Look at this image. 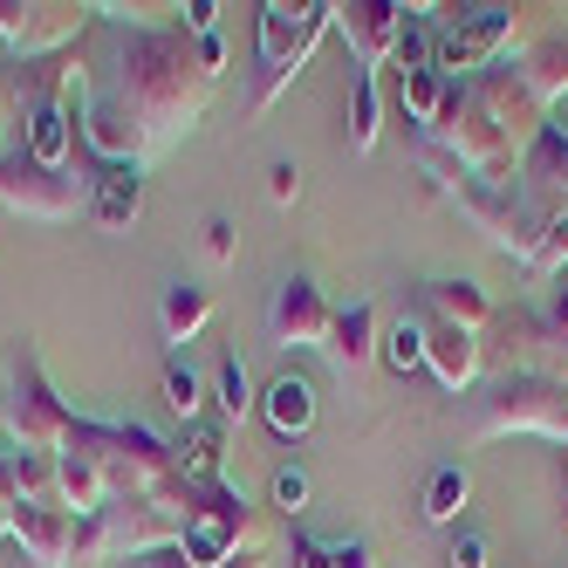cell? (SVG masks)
Segmentation results:
<instances>
[{"mask_svg":"<svg viewBox=\"0 0 568 568\" xmlns=\"http://www.w3.org/2000/svg\"><path fill=\"white\" fill-rule=\"evenodd\" d=\"M226 69L220 34H185V28H116L110 49L75 69L69 83V116L83 124V144L103 165H158L179 151L199 116L213 103V83Z\"/></svg>","mask_w":568,"mask_h":568,"instance_id":"cell-1","label":"cell"},{"mask_svg":"<svg viewBox=\"0 0 568 568\" xmlns=\"http://www.w3.org/2000/svg\"><path fill=\"white\" fill-rule=\"evenodd\" d=\"M69 453H83V459L103 473L110 500L165 494V486L179 479V445H172V438H158V432L138 425V418H75Z\"/></svg>","mask_w":568,"mask_h":568,"instance_id":"cell-2","label":"cell"},{"mask_svg":"<svg viewBox=\"0 0 568 568\" xmlns=\"http://www.w3.org/2000/svg\"><path fill=\"white\" fill-rule=\"evenodd\" d=\"M254 21H261V49H254V90H247V110L267 116L281 97H288L295 75L315 62L322 34L336 28V0H261Z\"/></svg>","mask_w":568,"mask_h":568,"instance_id":"cell-3","label":"cell"},{"mask_svg":"<svg viewBox=\"0 0 568 568\" xmlns=\"http://www.w3.org/2000/svg\"><path fill=\"white\" fill-rule=\"evenodd\" d=\"M0 425H8L14 453H34V459H62L69 438H75L69 397L55 390L42 349H28V343H21L14 363H8V404H0Z\"/></svg>","mask_w":568,"mask_h":568,"instance_id":"cell-4","label":"cell"},{"mask_svg":"<svg viewBox=\"0 0 568 568\" xmlns=\"http://www.w3.org/2000/svg\"><path fill=\"white\" fill-rule=\"evenodd\" d=\"M507 55H520V14L514 8H459L432 21V69L453 75V83H473V75L500 69Z\"/></svg>","mask_w":568,"mask_h":568,"instance_id":"cell-5","label":"cell"},{"mask_svg":"<svg viewBox=\"0 0 568 568\" xmlns=\"http://www.w3.org/2000/svg\"><path fill=\"white\" fill-rule=\"evenodd\" d=\"M500 432H541L568 445V384L514 371L486 397H473V438H500Z\"/></svg>","mask_w":568,"mask_h":568,"instance_id":"cell-6","label":"cell"},{"mask_svg":"<svg viewBox=\"0 0 568 568\" xmlns=\"http://www.w3.org/2000/svg\"><path fill=\"white\" fill-rule=\"evenodd\" d=\"M0 206L21 213V220H75V213H90V179H75V172H49V165H34L28 151H0Z\"/></svg>","mask_w":568,"mask_h":568,"instance_id":"cell-7","label":"cell"},{"mask_svg":"<svg viewBox=\"0 0 568 568\" xmlns=\"http://www.w3.org/2000/svg\"><path fill=\"white\" fill-rule=\"evenodd\" d=\"M179 548H185L192 568H220L226 555L254 548V507L240 500L226 479H220V486H199L192 507H185V535H179Z\"/></svg>","mask_w":568,"mask_h":568,"instance_id":"cell-8","label":"cell"},{"mask_svg":"<svg viewBox=\"0 0 568 568\" xmlns=\"http://www.w3.org/2000/svg\"><path fill=\"white\" fill-rule=\"evenodd\" d=\"M97 8H42V0H0V42H14L21 62L69 55L90 34Z\"/></svg>","mask_w":568,"mask_h":568,"instance_id":"cell-9","label":"cell"},{"mask_svg":"<svg viewBox=\"0 0 568 568\" xmlns=\"http://www.w3.org/2000/svg\"><path fill=\"white\" fill-rule=\"evenodd\" d=\"M329 329H336L329 295H322L308 274L281 281L274 302H267V336H274V349H322V343H329Z\"/></svg>","mask_w":568,"mask_h":568,"instance_id":"cell-10","label":"cell"},{"mask_svg":"<svg viewBox=\"0 0 568 568\" xmlns=\"http://www.w3.org/2000/svg\"><path fill=\"white\" fill-rule=\"evenodd\" d=\"M404 0H349V8H336V34L349 42L356 69L363 75H384L390 55H397V34H404Z\"/></svg>","mask_w":568,"mask_h":568,"instance_id":"cell-11","label":"cell"},{"mask_svg":"<svg viewBox=\"0 0 568 568\" xmlns=\"http://www.w3.org/2000/svg\"><path fill=\"white\" fill-rule=\"evenodd\" d=\"M14 548H21L28 568H69L75 514L55 507V500H28V507H14Z\"/></svg>","mask_w":568,"mask_h":568,"instance_id":"cell-12","label":"cell"},{"mask_svg":"<svg viewBox=\"0 0 568 568\" xmlns=\"http://www.w3.org/2000/svg\"><path fill=\"white\" fill-rule=\"evenodd\" d=\"M21 151L49 172H69L75 158V116H69V97H34L21 103Z\"/></svg>","mask_w":568,"mask_h":568,"instance_id":"cell-13","label":"cell"},{"mask_svg":"<svg viewBox=\"0 0 568 568\" xmlns=\"http://www.w3.org/2000/svg\"><path fill=\"white\" fill-rule=\"evenodd\" d=\"M418 322H425V371L445 390H473L479 384V363H486L479 336L459 329V322H438V315H418Z\"/></svg>","mask_w":568,"mask_h":568,"instance_id":"cell-14","label":"cell"},{"mask_svg":"<svg viewBox=\"0 0 568 568\" xmlns=\"http://www.w3.org/2000/svg\"><path fill=\"white\" fill-rule=\"evenodd\" d=\"M90 220L110 233H131L144 220V165H103L90 179Z\"/></svg>","mask_w":568,"mask_h":568,"instance_id":"cell-15","label":"cell"},{"mask_svg":"<svg viewBox=\"0 0 568 568\" xmlns=\"http://www.w3.org/2000/svg\"><path fill=\"white\" fill-rule=\"evenodd\" d=\"M261 418H267V432H274L281 445L308 438V432H315V384H308L302 371H281V377L261 390Z\"/></svg>","mask_w":568,"mask_h":568,"instance_id":"cell-16","label":"cell"},{"mask_svg":"<svg viewBox=\"0 0 568 568\" xmlns=\"http://www.w3.org/2000/svg\"><path fill=\"white\" fill-rule=\"evenodd\" d=\"M514 75H520V90L535 97L541 110H555V103L568 97V34H541V42H520Z\"/></svg>","mask_w":568,"mask_h":568,"instance_id":"cell-17","label":"cell"},{"mask_svg":"<svg viewBox=\"0 0 568 568\" xmlns=\"http://www.w3.org/2000/svg\"><path fill=\"white\" fill-rule=\"evenodd\" d=\"M377 336H384V322H377V308L371 302H349V308H336V329H329V363H336V377H356L363 363L377 356Z\"/></svg>","mask_w":568,"mask_h":568,"instance_id":"cell-18","label":"cell"},{"mask_svg":"<svg viewBox=\"0 0 568 568\" xmlns=\"http://www.w3.org/2000/svg\"><path fill=\"white\" fill-rule=\"evenodd\" d=\"M418 315H438V322H459V329H486L494 322V302H486L479 281H425L418 288Z\"/></svg>","mask_w":568,"mask_h":568,"instance_id":"cell-19","label":"cell"},{"mask_svg":"<svg viewBox=\"0 0 568 568\" xmlns=\"http://www.w3.org/2000/svg\"><path fill=\"white\" fill-rule=\"evenodd\" d=\"M226 473V418H199L179 438V479L185 486H220Z\"/></svg>","mask_w":568,"mask_h":568,"instance_id":"cell-20","label":"cell"},{"mask_svg":"<svg viewBox=\"0 0 568 568\" xmlns=\"http://www.w3.org/2000/svg\"><path fill=\"white\" fill-rule=\"evenodd\" d=\"M206 322H213V288H199V281H172L165 302H158V329H165V343L185 349Z\"/></svg>","mask_w":568,"mask_h":568,"instance_id":"cell-21","label":"cell"},{"mask_svg":"<svg viewBox=\"0 0 568 568\" xmlns=\"http://www.w3.org/2000/svg\"><path fill=\"white\" fill-rule=\"evenodd\" d=\"M55 507H69V514H103L110 507V486H103V473L83 453L55 459Z\"/></svg>","mask_w":568,"mask_h":568,"instance_id":"cell-22","label":"cell"},{"mask_svg":"<svg viewBox=\"0 0 568 568\" xmlns=\"http://www.w3.org/2000/svg\"><path fill=\"white\" fill-rule=\"evenodd\" d=\"M445 97H453V75H438V69H412V75H397V110H404V124H418V131H432V124H438Z\"/></svg>","mask_w":568,"mask_h":568,"instance_id":"cell-23","label":"cell"},{"mask_svg":"<svg viewBox=\"0 0 568 568\" xmlns=\"http://www.w3.org/2000/svg\"><path fill=\"white\" fill-rule=\"evenodd\" d=\"M377 138H384V83L356 69V90H349V151L356 158L377 151Z\"/></svg>","mask_w":568,"mask_h":568,"instance_id":"cell-24","label":"cell"},{"mask_svg":"<svg viewBox=\"0 0 568 568\" xmlns=\"http://www.w3.org/2000/svg\"><path fill=\"white\" fill-rule=\"evenodd\" d=\"M520 179H527V185H541V192H555V199H568V138L541 131L535 144L520 151Z\"/></svg>","mask_w":568,"mask_h":568,"instance_id":"cell-25","label":"cell"},{"mask_svg":"<svg viewBox=\"0 0 568 568\" xmlns=\"http://www.w3.org/2000/svg\"><path fill=\"white\" fill-rule=\"evenodd\" d=\"M165 404H172V418H179V425H199V418H206V377L192 371V356H185V349L165 356Z\"/></svg>","mask_w":568,"mask_h":568,"instance_id":"cell-26","label":"cell"},{"mask_svg":"<svg viewBox=\"0 0 568 568\" xmlns=\"http://www.w3.org/2000/svg\"><path fill=\"white\" fill-rule=\"evenodd\" d=\"M466 500H473V473H466V466H438L432 486H425V520H432V527H459Z\"/></svg>","mask_w":568,"mask_h":568,"instance_id":"cell-27","label":"cell"},{"mask_svg":"<svg viewBox=\"0 0 568 568\" xmlns=\"http://www.w3.org/2000/svg\"><path fill=\"white\" fill-rule=\"evenodd\" d=\"M377 356L390 363L397 377H412V371H425V322H418V308H412V315H397L390 329L377 336Z\"/></svg>","mask_w":568,"mask_h":568,"instance_id":"cell-28","label":"cell"},{"mask_svg":"<svg viewBox=\"0 0 568 568\" xmlns=\"http://www.w3.org/2000/svg\"><path fill=\"white\" fill-rule=\"evenodd\" d=\"M213 384H220V418H226V425H240L247 412H261V397H254V377H247V363H240L233 349L220 356V377H213Z\"/></svg>","mask_w":568,"mask_h":568,"instance_id":"cell-29","label":"cell"},{"mask_svg":"<svg viewBox=\"0 0 568 568\" xmlns=\"http://www.w3.org/2000/svg\"><path fill=\"white\" fill-rule=\"evenodd\" d=\"M535 274H568V206H548L541 220V240H535Z\"/></svg>","mask_w":568,"mask_h":568,"instance_id":"cell-30","label":"cell"},{"mask_svg":"<svg viewBox=\"0 0 568 568\" xmlns=\"http://www.w3.org/2000/svg\"><path fill=\"white\" fill-rule=\"evenodd\" d=\"M390 69H397V75L432 69V21H425V8H412V14H404V34H397V55H390Z\"/></svg>","mask_w":568,"mask_h":568,"instance_id":"cell-31","label":"cell"},{"mask_svg":"<svg viewBox=\"0 0 568 568\" xmlns=\"http://www.w3.org/2000/svg\"><path fill=\"white\" fill-rule=\"evenodd\" d=\"M8 466H14V494H21V507H28V500H55V459L14 453Z\"/></svg>","mask_w":568,"mask_h":568,"instance_id":"cell-32","label":"cell"},{"mask_svg":"<svg viewBox=\"0 0 568 568\" xmlns=\"http://www.w3.org/2000/svg\"><path fill=\"white\" fill-rule=\"evenodd\" d=\"M267 500H274L281 514H302V507H308V473H302V466H281L274 486H267Z\"/></svg>","mask_w":568,"mask_h":568,"instance_id":"cell-33","label":"cell"},{"mask_svg":"<svg viewBox=\"0 0 568 568\" xmlns=\"http://www.w3.org/2000/svg\"><path fill=\"white\" fill-rule=\"evenodd\" d=\"M445 561H453V568H494V555H486V535H473V527H459V535H453Z\"/></svg>","mask_w":568,"mask_h":568,"instance_id":"cell-34","label":"cell"},{"mask_svg":"<svg viewBox=\"0 0 568 568\" xmlns=\"http://www.w3.org/2000/svg\"><path fill=\"white\" fill-rule=\"evenodd\" d=\"M267 192H274V206H295V199H302V172H295V158H281V165L267 172Z\"/></svg>","mask_w":568,"mask_h":568,"instance_id":"cell-35","label":"cell"},{"mask_svg":"<svg viewBox=\"0 0 568 568\" xmlns=\"http://www.w3.org/2000/svg\"><path fill=\"white\" fill-rule=\"evenodd\" d=\"M329 568H377V548L371 541H329Z\"/></svg>","mask_w":568,"mask_h":568,"instance_id":"cell-36","label":"cell"},{"mask_svg":"<svg viewBox=\"0 0 568 568\" xmlns=\"http://www.w3.org/2000/svg\"><path fill=\"white\" fill-rule=\"evenodd\" d=\"M206 254H213V261H233V254H240V240H233V220H226V213L206 220Z\"/></svg>","mask_w":568,"mask_h":568,"instance_id":"cell-37","label":"cell"},{"mask_svg":"<svg viewBox=\"0 0 568 568\" xmlns=\"http://www.w3.org/2000/svg\"><path fill=\"white\" fill-rule=\"evenodd\" d=\"M14 507H21V494H14V466L0 459V541H14Z\"/></svg>","mask_w":568,"mask_h":568,"instance_id":"cell-38","label":"cell"},{"mask_svg":"<svg viewBox=\"0 0 568 568\" xmlns=\"http://www.w3.org/2000/svg\"><path fill=\"white\" fill-rule=\"evenodd\" d=\"M124 568H192V561H185V548H179V541H165V548H144V555H131Z\"/></svg>","mask_w":568,"mask_h":568,"instance_id":"cell-39","label":"cell"},{"mask_svg":"<svg viewBox=\"0 0 568 568\" xmlns=\"http://www.w3.org/2000/svg\"><path fill=\"white\" fill-rule=\"evenodd\" d=\"M295 568H329V541H315V535H295Z\"/></svg>","mask_w":568,"mask_h":568,"instance_id":"cell-40","label":"cell"},{"mask_svg":"<svg viewBox=\"0 0 568 568\" xmlns=\"http://www.w3.org/2000/svg\"><path fill=\"white\" fill-rule=\"evenodd\" d=\"M21 103H14V62H0V124H14Z\"/></svg>","mask_w":568,"mask_h":568,"instance_id":"cell-41","label":"cell"},{"mask_svg":"<svg viewBox=\"0 0 568 568\" xmlns=\"http://www.w3.org/2000/svg\"><path fill=\"white\" fill-rule=\"evenodd\" d=\"M220 568H261V541H254V548H240V555H226Z\"/></svg>","mask_w":568,"mask_h":568,"instance_id":"cell-42","label":"cell"},{"mask_svg":"<svg viewBox=\"0 0 568 568\" xmlns=\"http://www.w3.org/2000/svg\"><path fill=\"white\" fill-rule=\"evenodd\" d=\"M548 131H555V138H568V97H561V103L548 110Z\"/></svg>","mask_w":568,"mask_h":568,"instance_id":"cell-43","label":"cell"},{"mask_svg":"<svg viewBox=\"0 0 568 568\" xmlns=\"http://www.w3.org/2000/svg\"><path fill=\"white\" fill-rule=\"evenodd\" d=\"M555 315H561V322H568V274H561V308H555Z\"/></svg>","mask_w":568,"mask_h":568,"instance_id":"cell-44","label":"cell"}]
</instances>
